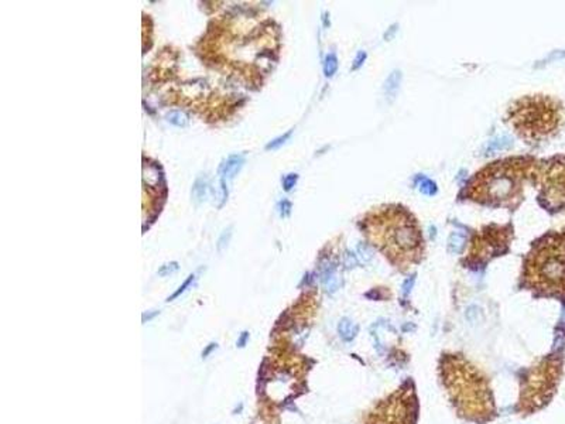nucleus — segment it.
Listing matches in <instances>:
<instances>
[{
  "label": "nucleus",
  "mask_w": 565,
  "mask_h": 424,
  "mask_svg": "<svg viewBox=\"0 0 565 424\" xmlns=\"http://www.w3.org/2000/svg\"><path fill=\"white\" fill-rule=\"evenodd\" d=\"M167 120L172 126L184 127L188 125V116L181 111H171L167 113Z\"/></svg>",
  "instance_id": "15"
},
{
  "label": "nucleus",
  "mask_w": 565,
  "mask_h": 424,
  "mask_svg": "<svg viewBox=\"0 0 565 424\" xmlns=\"http://www.w3.org/2000/svg\"><path fill=\"white\" fill-rule=\"evenodd\" d=\"M465 242V235H462L459 232H453L450 236V240H448V251L452 252V253H459L464 249Z\"/></svg>",
  "instance_id": "13"
},
{
  "label": "nucleus",
  "mask_w": 565,
  "mask_h": 424,
  "mask_svg": "<svg viewBox=\"0 0 565 424\" xmlns=\"http://www.w3.org/2000/svg\"><path fill=\"white\" fill-rule=\"evenodd\" d=\"M291 133H293V130H288L287 133H284V135H282V136H279V137L273 139V140L270 141V143H267V146H266V150H276V149H279L280 146H282L285 141L290 139Z\"/></svg>",
  "instance_id": "18"
},
{
  "label": "nucleus",
  "mask_w": 565,
  "mask_h": 424,
  "mask_svg": "<svg viewBox=\"0 0 565 424\" xmlns=\"http://www.w3.org/2000/svg\"><path fill=\"white\" fill-rule=\"evenodd\" d=\"M513 146V141L508 136H500V137H496L494 140H492L488 147H486V154H494V153H499V152H503V150H508V147Z\"/></svg>",
  "instance_id": "11"
},
{
  "label": "nucleus",
  "mask_w": 565,
  "mask_h": 424,
  "mask_svg": "<svg viewBox=\"0 0 565 424\" xmlns=\"http://www.w3.org/2000/svg\"><path fill=\"white\" fill-rule=\"evenodd\" d=\"M290 210H291V204L288 201H282V204H280V213H282V216H287L290 213Z\"/></svg>",
  "instance_id": "26"
},
{
  "label": "nucleus",
  "mask_w": 565,
  "mask_h": 424,
  "mask_svg": "<svg viewBox=\"0 0 565 424\" xmlns=\"http://www.w3.org/2000/svg\"><path fill=\"white\" fill-rule=\"evenodd\" d=\"M400 79H401L400 71H393L390 74V77L386 79V85H384V91H386L387 95L395 96L397 89H398V85H400Z\"/></svg>",
  "instance_id": "14"
},
{
  "label": "nucleus",
  "mask_w": 565,
  "mask_h": 424,
  "mask_svg": "<svg viewBox=\"0 0 565 424\" xmlns=\"http://www.w3.org/2000/svg\"><path fill=\"white\" fill-rule=\"evenodd\" d=\"M211 195V183L209 178L205 174H201L195 178L191 188V198L195 205H201L208 201Z\"/></svg>",
  "instance_id": "10"
},
{
  "label": "nucleus",
  "mask_w": 565,
  "mask_h": 424,
  "mask_svg": "<svg viewBox=\"0 0 565 424\" xmlns=\"http://www.w3.org/2000/svg\"><path fill=\"white\" fill-rule=\"evenodd\" d=\"M420 191L425 194V195H434L437 193V185L434 181L428 180V178H424L421 184H420Z\"/></svg>",
  "instance_id": "20"
},
{
  "label": "nucleus",
  "mask_w": 565,
  "mask_h": 424,
  "mask_svg": "<svg viewBox=\"0 0 565 424\" xmlns=\"http://www.w3.org/2000/svg\"><path fill=\"white\" fill-rule=\"evenodd\" d=\"M338 70V58L334 53L328 54L324 62V72L326 77H332Z\"/></svg>",
  "instance_id": "16"
},
{
  "label": "nucleus",
  "mask_w": 565,
  "mask_h": 424,
  "mask_svg": "<svg viewBox=\"0 0 565 424\" xmlns=\"http://www.w3.org/2000/svg\"><path fill=\"white\" fill-rule=\"evenodd\" d=\"M445 383L453 395V400H456L458 407L468 416L480 419L493 411L486 382L480 379L478 373L464 361L451 359L447 364Z\"/></svg>",
  "instance_id": "5"
},
{
  "label": "nucleus",
  "mask_w": 565,
  "mask_h": 424,
  "mask_svg": "<svg viewBox=\"0 0 565 424\" xmlns=\"http://www.w3.org/2000/svg\"><path fill=\"white\" fill-rule=\"evenodd\" d=\"M230 236H232V226H229L227 229H225V231L221 233L219 239H218V245H216V248H218V251H219V252H222L226 246H227V243H229V240H230Z\"/></svg>",
  "instance_id": "21"
},
{
  "label": "nucleus",
  "mask_w": 565,
  "mask_h": 424,
  "mask_svg": "<svg viewBox=\"0 0 565 424\" xmlns=\"http://www.w3.org/2000/svg\"><path fill=\"white\" fill-rule=\"evenodd\" d=\"M297 180H298V175H297V174H294V173L287 174V175L284 177V180H282V188H284V191H291L293 187L297 184Z\"/></svg>",
  "instance_id": "22"
},
{
  "label": "nucleus",
  "mask_w": 565,
  "mask_h": 424,
  "mask_svg": "<svg viewBox=\"0 0 565 424\" xmlns=\"http://www.w3.org/2000/svg\"><path fill=\"white\" fill-rule=\"evenodd\" d=\"M536 178L540 184L538 199L548 211L565 210V155H557L538 166Z\"/></svg>",
  "instance_id": "6"
},
{
  "label": "nucleus",
  "mask_w": 565,
  "mask_h": 424,
  "mask_svg": "<svg viewBox=\"0 0 565 424\" xmlns=\"http://www.w3.org/2000/svg\"><path fill=\"white\" fill-rule=\"evenodd\" d=\"M411 406L413 402L409 403L404 396L398 395V399H392L387 407L377 414V419L383 424H413L414 410Z\"/></svg>",
  "instance_id": "8"
},
{
  "label": "nucleus",
  "mask_w": 565,
  "mask_h": 424,
  "mask_svg": "<svg viewBox=\"0 0 565 424\" xmlns=\"http://www.w3.org/2000/svg\"><path fill=\"white\" fill-rule=\"evenodd\" d=\"M358 251H359V253H360L359 254L360 260H362V262H365V263H366V262H369V260L372 259V256H373V254H372V252L369 251V248H367V246H359V249H358Z\"/></svg>",
  "instance_id": "23"
},
{
  "label": "nucleus",
  "mask_w": 565,
  "mask_h": 424,
  "mask_svg": "<svg viewBox=\"0 0 565 424\" xmlns=\"http://www.w3.org/2000/svg\"><path fill=\"white\" fill-rule=\"evenodd\" d=\"M215 349H218V344L216 342H211V344H208L207 347H205V349L202 351V359H207L209 355H211Z\"/></svg>",
  "instance_id": "25"
},
{
  "label": "nucleus",
  "mask_w": 565,
  "mask_h": 424,
  "mask_svg": "<svg viewBox=\"0 0 565 424\" xmlns=\"http://www.w3.org/2000/svg\"><path fill=\"white\" fill-rule=\"evenodd\" d=\"M249 337H250V334L247 331H243L239 335L238 341H236V347L238 348H245L247 345V342H249Z\"/></svg>",
  "instance_id": "24"
},
{
  "label": "nucleus",
  "mask_w": 565,
  "mask_h": 424,
  "mask_svg": "<svg viewBox=\"0 0 565 424\" xmlns=\"http://www.w3.org/2000/svg\"><path fill=\"white\" fill-rule=\"evenodd\" d=\"M506 119L519 137L541 141L558 133L564 122V108L548 95H527L510 105Z\"/></svg>",
  "instance_id": "4"
},
{
  "label": "nucleus",
  "mask_w": 565,
  "mask_h": 424,
  "mask_svg": "<svg viewBox=\"0 0 565 424\" xmlns=\"http://www.w3.org/2000/svg\"><path fill=\"white\" fill-rule=\"evenodd\" d=\"M363 235L395 266L409 269L424 254L423 233L414 215L401 205H383L367 212Z\"/></svg>",
  "instance_id": "1"
},
{
  "label": "nucleus",
  "mask_w": 565,
  "mask_h": 424,
  "mask_svg": "<svg viewBox=\"0 0 565 424\" xmlns=\"http://www.w3.org/2000/svg\"><path fill=\"white\" fill-rule=\"evenodd\" d=\"M365 58H366V53H359V56H358V58H356V61H355V65H353V70H358L360 65H362V62L365 61Z\"/></svg>",
  "instance_id": "27"
},
{
  "label": "nucleus",
  "mask_w": 565,
  "mask_h": 424,
  "mask_svg": "<svg viewBox=\"0 0 565 424\" xmlns=\"http://www.w3.org/2000/svg\"><path fill=\"white\" fill-rule=\"evenodd\" d=\"M155 315H158V311H153V312H144V314H143V317H141V320H143V323H149V321H151V320L154 318Z\"/></svg>",
  "instance_id": "28"
},
{
  "label": "nucleus",
  "mask_w": 565,
  "mask_h": 424,
  "mask_svg": "<svg viewBox=\"0 0 565 424\" xmlns=\"http://www.w3.org/2000/svg\"><path fill=\"white\" fill-rule=\"evenodd\" d=\"M524 266V280L531 290L565 298V231L537 240Z\"/></svg>",
  "instance_id": "3"
},
{
  "label": "nucleus",
  "mask_w": 565,
  "mask_h": 424,
  "mask_svg": "<svg viewBox=\"0 0 565 424\" xmlns=\"http://www.w3.org/2000/svg\"><path fill=\"white\" fill-rule=\"evenodd\" d=\"M245 166V157L242 154H230L226 157L225 160L219 164V169H218V174L221 177L222 181H230L233 180L238 174L240 173V170L243 169Z\"/></svg>",
  "instance_id": "9"
},
{
  "label": "nucleus",
  "mask_w": 565,
  "mask_h": 424,
  "mask_svg": "<svg viewBox=\"0 0 565 424\" xmlns=\"http://www.w3.org/2000/svg\"><path fill=\"white\" fill-rule=\"evenodd\" d=\"M511 226L510 225H490L483 228L480 232L475 233L471 240L468 260L472 263H482L490 257L503 253L511 239Z\"/></svg>",
  "instance_id": "7"
},
{
  "label": "nucleus",
  "mask_w": 565,
  "mask_h": 424,
  "mask_svg": "<svg viewBox=\"0 0 565 424\" xmlns=\"http://www.w3.org/2000/svg\"><path fill=\"white\" fill-rule=\"evenodd\" d=\"M194 280H195V274H189V276L187 277V280H185V282H184L183 284H181V286H180V287H178V289H177V290H175V291L171 294V296L167 297V301H169V303L170 301H174L175 298H178V297L181 296V294H184V293L188 290V287H189V286L194 283Z\"/></svg>",
  "instance_id": "17"
},
{
  "label": "nucleus",
  "mask_w": 565,
  "mask_h": 424,
  "mask_svg": "<svg viewBox=\"0 0 565 424\" xmlns=\"http://www.w3.org/2000/svg\"><path fill=\"white\" fill-rule=\"evenodd\" d=\"M177 270H178V263L177 262H170V263H166V265L160 266V269L157 270V274L161 276V277H166V276H170V274L175 273Z\"/></svg>",
  "instance_id": "19"
},
{
  "label": "nucleus",
  "mask_w": 565,
  "mask_h": 424,
  "mask_svg": "<svg viewBox=\"0 0 565 424\" xmlns=\"http://www.w3.org/2000/svg\"><path fill=\"white\" fill-rule=\"evenodd\" d=\"M533 157H510L489 164L475 174L464 195L489 207L514 208L520 204L526 183L536 177Z\"/></svg>",
  "instance_id": "2"
},
{
  "label": "nucleus",
  "mask_w": 565,
  "mask_h": 424,
  "mask_svg": "<svg viewBox=\"0 0 565 424\" xmlns=\"http://www.w3.org/2000/svg\"><path fill=\"white\" fill-rule=\"evenodd\" d=\"M338 332L339 335L342 337V339H345V341H352V339L356 337L358 327L353 324L349 318H342V320L339 321Z\"/></svg>",
  "instance_id": "12"
}]
</instances>
